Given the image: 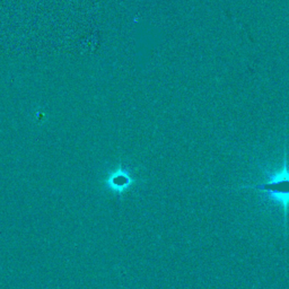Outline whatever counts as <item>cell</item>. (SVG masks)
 Masks as SVG:
<instances>
[{"instance_id":"obj_1","label":"cell","mask_w":289,"mask_h":289,"mask_svg":"<svg viewBox=\"0 0 289 289\" xmlns=\"http://www.w3.org/2000/svg\"><path fill=\"white\" fill-rule=\"evenodd\" d=\"M267 176L266 182L255 183V184H244L239 187H251V189L260 190L266 194L267 198L281 205L283 209V224L287 233V217L289 210V166L287 161V149L286 142L283 144V164L281 170L274 173L264 171Z\"/></svg>"}]
</instances>
